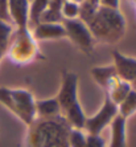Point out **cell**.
<instances>
[{
    "label": "cell",
    "instance_id": "10",
    "mask_svg": "<svg viewBox=\"0 0 136 147\" xmlns=\"http://www.w3.org/2000/svg\"><path fill=\"white\" fill-rule=\"evenodd\" d=\"M90 73H91L92 80L102 88L105 93L109 92L112 86L120 80L114 64L105 65V66H94L90 70Z\"/></svg>",
    "mask_w": 136,
    "mask_h": 147
},
{
    "label": "cell",
    "instance_id": "1",
    "mask_svg": "<svg viewBox=\"0 0 136 147\" xmlns=\"http://www.w3.org/2000/svg\"><path fill=\"white\" fill-rule=\"evenodd\" d=\"M72 127L62 118H36L28 126L24 147H70L69 137Z\"/></svg>",
    "mask_w": 136,
    "mask_h": 147
},
{
    "label": "cell",
    "instance_id": "18",
    "mask_svg": "<svg viewBox=\"0 0 136 147\" xmlns=\"http://www.w3.org/2000/svg\"><path fill=\"white\" fill-rule=\"evenodd\" d=\"M79 15V4L70 1V0H65L61 7V16L62 20H73V19H78Z\"/></svg>",
    "mask_w": 136,
    "mask_h": 147
},
{
    "label": "cell",
    "instance_id": "2",
    "mask_svg": "<svg viewBox=\"0 0 136 147\" xmlns=\"http://www.w3.org/2000/svg\"><path fill=\"white\" fill-rule=\"evenodd\" d=\"M86 25L91 32L95 42L109 45L119 42L124 37L127 29L126 17L123 16L120 9L102 5H99Z\"/></svg>",
    "mask_w": 136,
    "mask_h": 147
},
{
    "label": "cell",
    "instance_id": "5",
    "mask_svg": "<svg viewBox=\"0 0 136 147\" xmlns=\"http://www.w3.org/2000/svg\"><path fill=\"white\" fill-rule=\"evenodd\" d=\"M0 103L27 127L36 119V98L31 90L0 88Z\"/></svg>",
    "mask_w": 136,
    "mask_h": 147
},
{
    "label": "cell",
    "instance_id": "12",
    "mask_svg": "<svg viewBox=\"0 0 136 147\" xmlns=\"http://www.w3.org/2000/svg\"><path fill=\"white\" fill-rule=\"evenodd\" d=\"M111 138L107 147H127V119L118 115L110 123Z\"/></svg>",
    "mask_w": 136,
    "mask_h": 147
},
{
    "label": "cell",
    "instance_id": "23",
    "mask_svg": "<svg viewBox=\"0 0 136 147\" xmlns=\"http://www.w3.org/2000/svg\"><path fill=\"white\" fill-rule=\"evenodd\" d=\"M70 1H74V3H77V4H81L83 0H70Z\"/></svg>",
    "mask_w": 136,
    "mask_h": 147
},
{
    "label": "cell",
    "instance_id": "7",
    "mask_svg": "<svg viewBox=\"0 0 136 147\" xmlns=\"http://www.w3.org/2000/svg\"><path fill=\"white\" fill-rule=\"evenodd\" d=\"M116 115H118V105H115L109 97L105 96V102L100 106V109L94 115L86 117L83 130L88 134L100 135L106 127L110 126V123Z\"/></svg>",
    "mask_w": 136,
    "mask_h": 147
},
{
    "label": "cell",
    "instance_id": "25",
    "mask_svg": "<svg viewBox=\"0 0 136 147\" xmlns=\"http://www.w3.org/2000/svg\"><path fill=\"white\" fill-rule=\"evenodd\" d=\"M131 1H132V3H133V1H135V0H131Z\"/></svg>",
    "mask_w": 136,
    "mask_h": 147
},
{
    "label": "cell",
    "instance_id": "24",
    "mask_svg": "<svg viewBox=\"0 0 136 147\" xmlns=\"http://www.w3.org/2000/svg\"><path fill=\"white\" fill-rule=\"evenodd\" d=\"M133 5H135V7H136V0H135V1H133Z\"/></svg>",
    "mask_w": 136,
    "mask_h": 147
},
{
    "label": "cell",
    "instance_id": "8",
    "mask_svg": "<svg viewBox=\"0 0 136 147\" xmlns=\"http://www.w3.org/2000/svg\"><path fill=\"white\" fill-rule=\"evenodd\" d=\"M112 58H114V66L119 77L124 81L129 82L131 85L136 82V58L129 57L120 53L119 51L112 52Z\"/></svg>",
    "mask_w": 136,
    "mask_h": 147
},
{
    "label": "cell",
    "instance_id": "16",
    "mask_svg": "<svg viewBox=\"0 0 136 147\" xmlns=\"http://www.w3.org/2000/svg\"><path fill=\"white\" fill-rule=\"evenodd\" d=\"M136 113V90H131L127 97L118 105V114L123 118L128 119L131 115Z\"/></svg>",
    "mask_w": 136,
    "mask_h": 147
},
{
    "label": "cell",
    "instance_id": "3",
    "mask_svg": "<svg viewBox=\"0 0 136 147\" xmlns=\"http://www.w3.org/2000/svg\"><path fill=\"white\" fill-rule=\"evenodd\" d=\"M60 105L61 117L72 129H85L86 114L78 99V74L64 70L61 76V86L56 96Z\"/></svg>",
    "mask_w": 136,
    "mask_h": 147
},
{
    "label": "cell",
    "instance_id": "21",
    "mask_svg": "<svg viewBox=\"0 0 136 147\" xmlns=\"http://www.w3.org/2000/svg\"><path fill=\"white\" fill-rule=\"evenodd\" d=\"M0 20L11 23L8 16V0H0Z\"/></svg>",
    "mask_w": 136,
    "mask_h": 147
},
{
    "label": "cell",
    "instance_id": "15",
    "mask_svg": "<svg viewBox=\"0 0 136 147\" xmlns=\"http://www.w3.org/2000/svg\"><path fill=\"white\" fill-rule=\"evenodd\" d=\"M49 0H29V29L40 23L42 13L48 7Z\"/></svg>",
    "mask_w": 136,
    "mask_h": 147
},
{
    "label": "cell",
    "instance_id": "20",
    "mask_svg": "<svg viewBox=\"0 0 136 147\" xmlns=\"http://www.w3.org/2000/svg\"><path fill=\"white\" fill-rule=\"evenodd\" d=\"M86 147H107V144H106V140L102 138V135H96V134H88L87 133Z\"/></svg>",
    "mask_w": 136,
    "mask_h": 147
},
{
    "label": "cell",
    "instance_id": "11",
    "mask_svg": "<svg viewBox=\"0 0 136 147\" xmlns=\"http://www.w3.org/2000/svg\"><path fill=\"white\" fill-rule=\"evenodd\" d=\"M31 31L32 36L36 41L60 40V38L66 37L62 23H38Z\"/></svg>",
    "mask_w": 136,
    "mask_h": 147
},
{
    "label": "cell",
    "instance_id": "19",
    "mask_svg": "<svg viewBox=\"0 0 136 147\" xmlns=\"http://www.w3.org/2000/svg\"><path fill=\"white\" fill-rule=\"evenodd\" d=\"M86 139H87V133L85 130L72 129L69 137V144L70 147H86Z\"/></svg>",
    "mask_w": 136,
    "mask_h": 147
},
{
    "label": "cell",
    "instance_id": "17",
    "mask_svg": "<svg viewBox=\"0 0 136 147\" xmlns=\"http://www.w3.org/2000/svg\"><path fill=\"white\" fill-rule=\"evenodd\" d=\"M12 32H13V27L11 25V23H5V21L0 20V61L7 55L8 44H9Z\"/></svg>",
    "mask_w": 136,
    "mask_h": 147
},
{
    "label": "cell",
    "instance_id": "9",
    "mask_svg": "<svg viewBox=\"0 0 136 147\" xmlns=\"http://www.w3.org/2000/svg\"><path fill=\"white\" fill-rule=\"evenodd\" d=\"M8 16L16 28H29V0H8Z\"/></svg>",
    "mask_w": 136,
    "mask_h": 147
},
{
    "label": "cell",
    "instance_id": "13",
    "mask_svg": "<svg viewBox=\"0 0 136 147\" xmlns=\"http://www.w3.org/2000/svg\"><path fill=\"white\" fill-rule=\"evenodd\" d=\"M57 117H61V111H60V105L56 97L36 99V118L50 119Z\"/></svg>",
    "mask_w": 136,
    "mask_h": 147
},
{
    "label": "cell",
    "instance_id": "22",
    "mask_svg": "<svg viewBox=\"0 0 136 147\" xmlns=\"http://www.w3.org/2000/svg\"><path fill=\"white\" fill-rule=\"evenodd\" d=\"M99 5L107 8H114V9H119L120 0H98Z\"/></svg>",
    "mask_w": 136,
    "mask_h": 147
},
{
    "label": "cell",
    "instance_id": "14",
    "mask_svg": "<svg viewBox=\"0 0 136 147\" xmlns=\"http://www.w3.org/2000/svg\"><path fill=\"white\" fill-rule=\"evenodd\" d=\"M131 90H132V86H131V84L120 78L119 81L116 82L115 85H114L111 89L109 90V92L105 93V96L109 97V98L111 99V101L115 103V105H119L123 99L126 98L127 94H128Z\"/></svg>",
    "mask_w": 136,
    "mask_h": 147
},
{
    "label": "cell",
    "instance_id": "4",
    "mask_svg": "<svg viewBox=\"0 0 136 147\" xmlns=\"http://www.w3.org/2000/svg\"><path fill=\"white\" fill-rule=\"evenodd\" d=\"M5 57L15 65H27L45 60V56L41 53L37 41L33 38L29 28L13 29Z\"/></svg>",
    "mask_w": 136,
    "mask_h": 147
},
{
    "label": "cell",
    "instance_id": "6",
    "mask_svg": "<svg viewBox=\"0 0 136 147\" xmlns=\"http://www.w3.org/2000/svg\"><path fill=\"white\" fill-rule=\"evenodd\" d=\"M62 25L65 28L66 38H69L73 42V45H75L85 55L91 56L96 42L87 25L79 19L62 20Z\"/></svg>",
    "mask_w": 136,
    "mask_h": 147
}]
</instances>
